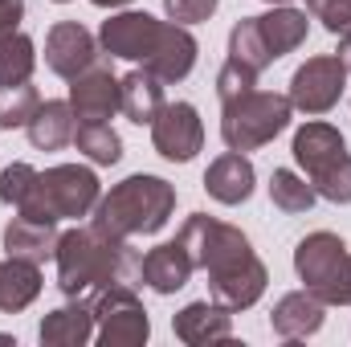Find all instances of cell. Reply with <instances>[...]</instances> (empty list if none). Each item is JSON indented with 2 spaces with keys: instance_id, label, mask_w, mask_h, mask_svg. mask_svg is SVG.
Returning <instances> with one entry per match:
<instances>
[{
  "instance_id": "6da1fadb",
  "label": "cell",
  "mask_w": 351,
  "mask_h": 347,
  "mask_svg": "<svg viewBox=\"0 0 351 347\" xmlns=\"http://www.w3.org/2000/svg\"><path fill=\"white\" fill-rule=\"evenodd\" d=\"M176 241L192 254L196 270L208 274V298L221 302L225 311H250L265 294V261L254 254L250 237L237 225H225L208 213H192L180 225Z\"/></svg>"
},
{
  "instance_id": "7a4b0ae2",
  "label": "cell",
  "mask_w": 351,
  "mask_h": 347,
  "mask_svg": "<svg viewBox=\"0 0 351 347\" xmlns=\"http://www.w3.org/2000/svg\"><path fill=\"white\" fill-rule=\"evenodd\" d=\"M98 45L110 58L147 66L152 74H160L164 82H184L196 66V37L188 33V25L176 21H160L152 12H114L102 21L98 29Z\"/></svg>"
},
{
  "instance_id": "3957f363",
  "label": "cell",
  "mask_w": 351,
  "mask_h": 347,
  "mask_svg": "<svg viewBox=\"0 0 351 347\" xmlns=\"http://www.w3.org/2000/svg\"><path fill=\"white\" fill-rule=\"evenodd\" d=\"M53 261H58V290L66 298H94L110 282H127L131 274H139L131 241L98 229L94 221L66 229L58 237Z\"/></svg>"
},
{
  "instance_id": "277c9868",
  "label": "cell",
  "mask_w": 351,
  "mask_h": 347,
  "mask_svg": "<svg viewBox=\"0 0 351 347\" xmlns=\"http://www.w3.org/2000/svg\"><path fill=\"white\" fill-rule=\"evenodd\" d=\"M176 213V184H168L164 176L135 172L127 180H119L110 192L98 196L90 221L114 237H147L160 233Z\"/></svg>"
},
{
  "instance_id": "5b68a950",
  "label": "cell",
  "mask_w": 351,
  "mask_h": 347,
  "mask_svg": "<svg viewBox=\"0 0 351 347\" xmlns=\"http://www.w3.org/2000/svg\"><path fill=\"white\" fill-rule=\"evenodd\" d=\"M290 152H294L298 168L306 172V180L315 184V192L323 200L351 204V152L339 127H331L323 119H311L294 131Z\"/></svg>"
},
{
  "instance_id": "8992f818",
  "label": "cell",
  "mask_w": 351,
  "mask_h": 347,
  "mask_svg": "<svg viewBox=\"0 0 351 347\" xmlns=\"http://www.w3.org/2000/svg\"><path fill=\"white\" fill-rule=\"evenodd\" d=\"M102 196V184L94 168H82V164H58V168H45L37 172L29 196L21 200V217H33V221H78V217H90L94 204Z\"/></svg>"
},
{
  "instance_id": "52a82bcc",
  "label": "cell",
  "mask_w": 351,
  "mask_h": 347,
  "mask_svg": "<svg viewBox=\"0 0 351 347\" xmlns=\"http://www.w3.org/2000/svg\"><path fill=\"white\" fill-rule=\"evenodd\" d=\"M290 98L274 90H250L241 98L221 102V139L229 152H258L290 127Z\"/></svg>"
},
{
  "instance_id": "ba28073f",
  "label": "cell",
  "mask_w": 351,
  "mask_h": 347,
  "mask_svg": "<svg viewBox=\"0 0 351 347\" xmlns=\"http://www.w3.org/2000/svg\"><path fill=\"white\" fill-rule=\"evenodd\" d=\"M298 282L327 307H351V254L339 233H306L294 246Z\"/></svg>"
},
{
  "instance_id": "9c48e42d",
  "label": "cell",
  "mask_w": 351,
  "mask_h": 347,
  "mask_svg": "<svg viewBox=\"0 0 351 347\" xmlns=\"http://www.w3.org/2000/svg\"><path fill=\"white\" fill-rule=\"evenodd\" d=\"M94 311V339L102 347H139L152 339V319L131 282H110L90 298Z\"/></svg>"
},
{
  "instance_id": "30bf717a",
  "label": "cell",
  "mask_w": 351,
  "mask_h": 347,
  "mask_svg": "<svg viewBox=\"0 0 351 347\" xmlns=\"http://www.w3.org/2000/svg\"><path fill=\"white\" fill-rule=\"evenodd\" d=\"M343 90H348V66L339 62V53H319V58H306L294 70L286 98H290L294 110L319 119V115H327V110L339 106Z\"/></svg>"
},
{
  "instance_id": "8fae6325",
  "label": "cell",
  "mask_w": 351,
  "mask_h": 347,
  "mask_svg": "<svg viewBox=\"0 0 351 347\" xmlns=\"http://www.w3.org/2000/svg\"><path fill=\"white\" fill-rule=\"evenodd\" d=\"M152 147L168 164H188L204 147V123L192 102H164L152 119Z\"/></svg>"
},
{
  "instance_id": "7c38bea8",
  "label": "cell",
  "mask_w": 351,
  "mask_h": 347,
  "mask_svg": "<svg viewBox=\"0 0 351 347\" xmlns=\"http://www.w3.org/2000/svg\"><path fill=\"white\" fill-rule=\"evenodd\" d=\"M98 62V37L90 33L86 25L78 21H58L49 33H45V66L58 74V78H78L86 74L90 66Z\"/></svg>"
},
{
  "instance_id": "4fadbf2b",
  "label": "cell",
  "mask_w": 351,
  "mask_h": 347,
  "mask_svg": "<svg viewBox=\"0 0 351 347\" xmlns=\"http://www.w3.org/2000/svg\"><path fill=\"white\" fill-rule=\"evenodd\" d=\"M70 106L78 123H106L119 110V78L110 66H90L86 74L70 78Z\"/></svg>"
},
{
  "instance_id": "5bb4252c",
  "label": "cell",
  "mask_w": 351,
  "mask_h": 347,
  "mask_svg": "<svg viewBox=\"0 0 351 347\" xmlns=\"http://www.w3.org/2000/svg\"><path fill=\"white\" fill-rule=\"evenodd\" d=\"M323 319H327V302H319L306 286L282 294V298L274 302V311H269V327H274V335L286 339V344L319 335V331H323Z\"/></svg>"
},
{
  "instance_id": "9a60e30c",
  "label": "cell",
  "mask_w": 351,
  "mask_h": 347,
  "mask_svg": "<svg viewBox=\"0 0 351 347\" xmlns=\"http://www.w3.org/2000/svg\"><path fill=\"white\" fill-rule=\"evenodd\" d=\"M172 331L180 344L200 347V344H217V339H233V311H225L213 298L188 302L184 311L172 315Z\"/></svg>"
},
{
  "instance_id": "2e32d148",
  "label": "cell",
  "mask_w": 351,
  "mask_h": 347,
  "mask_svg": "<svg viewBox=\"0 0 351 347\" xmlns=\"http://www.w3.org/2000/svg\"><path fill=\"white\" fill-rule=\"evenodd\" d=\"M192 274H196V261H192V254H188L180 241H164V246H156V250H147V254L139 258V278H143V286H152L156 294H176V290H184V286L192 282Z\"/></svg>"
},
{
  "instance_id": "e0dca14e",
  "label": "cell",
  "mask_w": 351,
  "mask_h": 347,
  "mask_svg": "<svg viewBox=\"0 0 351 347\" xmlns=\"http://www.w3.org/2000/svg\"><path fill=\"white\" fill-rule=\"evenodd\" d=\"M254 184H258V172L245 152H225L204 172V192L217 204H245L254 196Z\"/></svg>"
},
{
  "instance_id": "ac0fdd59",
  "label": "cell",
  "mask_w": 351,
  "mask_h": 347,
  "mask_svg": "<svg viewBox=\"0 0 351 347\" xmlns=\"http://www.w3.org/2000/svg\"><path fill=\"white\" fill-rule=\"evenodd\" d=\"M41 347H82L94 339V311L90 298H70L66 307L49 311L37 327Z\"/></svg>"
},
{
  "instance_id": "d6986e66",
  "label": "cell",
  "mask_w": 351,
  "mask_h": 347,
  "mask_svg": "<svg viewBox=\"0 0 351 347\" xmlns=\"http://www.w3.org/2000/svg\"><path fill=\"white\" fill-rule=\"evenodd\" d=\"M164 78L160 74H152L147 66H135L127 78H119V110L131 119V123H139V127H152V119L160 115V106L168 102L164 98Z\"/></svg>"
},
{
  "instance_id": "ffe728a7",
  "label": "cell",
  "mask_w": 351,
  "mask_h": 347,
  "mask_svg": "<svg viewBox=\"0 0 351 347\" xmlns=\"http://www.w3.org/2000/svg\"><path fill=\"white\" fill-rule=\"evenodd\" d=\"M258 29H262V41H265V49H269V58L278 62V58L294 53V49L306 41L311 21H306V12L294 8V4H269V12L258 16Z\"/></svg>"
},
{
  "instance_id": "44dd1931",
  "label": "cell",
  "mask_w": 351,
  "mask_h": 347,
  "mask_svg": "<svg viewBox=\"0 0 351 347\" xmlns=\"http://www.w3.org/2000/svg\"><path fill=\"white\" fill-rule=\"evenodd\" d=\"M58 225L53 221H33V217H12L8 225H4V254H12V258H29V261H49L53 258V250H58Z\"/></svg>"
},
{
  "instance_id": "7402d4cb",
  "label": "cell",
  "mask_w": 351,
  "mask_h": 347,
  "mask_svg": "<svg viewBox=\"0 0 351 347\" xmlns=\"http://www.w3.org/2000/svg\"><path fill=\"white\" fill-rule=\"evenodd\" d=\"M25 131H29V143H33L37 152H58V147L74 143L78 119H74L70 98H49V102H41Z\"/></svg>"
},
{
  "instance_id": "603a6c76",
  "label": "cell",
  "mask_w": 351,
  "mask_h": 347,
  "mask_svg": "<svg viewBox=\"0 0 351 347\" xmlns=\"http://www.w3.org/2000/svg\"><path fill=\"white\" fill-rule=\"evenodd\" d=\"M41 265L29 258H8L0 261V315H16L37 302L41 294Z\"/></svg>"
},
{
  "instance_id": "cb8c5ba5",
  "label": "cell",
  "mask_w": 351,
  "mask_h": 347,
  "mask_svg": "<svg viewBox=\"0 0 351 347\" xmlns=\"http://www.w3.org/2000/svg\"><path fill=\"white\" fill-rule=\"evenodd\" d=\"M33 70H37V45H33V37H25L21 29L4 33L0 37V86L29 82Z\"/></svg>"
},
{
  "instance_id": "d4e9b609",
  "label": "cell",
  "mask_w": 351,
  "mask_h": 347,
  "mask_svg": "<svg viewBox=\"0 0 351 347\" xmlns=\"http://www.w3.org/2000/svg\"><path fill=\"white\" fill-rule=\"evenodd\" d=\"M74 147L86 156L90 164H98V168H110V164L123 160V139H119V131L110 123H78Z\"/></svg>"
},
{
  "instance_id": "484cf974",
  "label": "cell",
  "mask_w": 351,
  "mask_h": 347,
  "mask_svg": "<svg viewBox=\"0 0 351 347\" xmlns=\"http://www.w3.org/2000/svg\"><path fill=\"white\" fill-rule=\"evenodd\" d=\"M269 200H274V208L298 217V213H306L319 200V192H315V184L306 176L290 172V168H274V176H269Z\"/></svg>"
},
{
  "instance_id": "4316f807",
  "label": "cell",
  "mask_w": 351,
  "mask_h": 347,
  "mask_svg": "<svg viewBox=\"0 0 351 347\" xmlns=\"http://www.w3.org/2000/svg\"><path fill=\"white\" fill-rule=\"evenodd\" d=\"M229 58L241 62V66H250L254 74H262L265 66H274V58H269V49H265V41H262V29H258V16H241L233 25V33H229Z\"/></svg>"
},
{
  "instance_id": "83f0119b",
  "label": "cell",
  "mask_w": 351,
  "mask_h": 347,
  "mask_svg": "<svg viewBox=\"0 0 351 347\" xmlns=\"http://www.w3.org/2000/svg\"><path fill=\"white\" fill-rule=\"evenodd\" d=\"M41 106V94L29 82H16V86H0V127L4 131H16V127H29V119L37 115Z\"/></svg>"
},
{
  "instance_id": "f1b7e54d",
  "label": "cell",
  "mask_w": 351,
  "mask_h": 347,
  "mask_svg": "<svg viewBox=\"0 0 351 347\" xmlns=\"http://www.w3.org/2000/svg\"><path fill=\"white\" fill-rule=\"evenodd\" d=\"M250 90H258V74L250 70V66H241V62H225L221 66V74H217V98L221 102H229V98H241V94H250Z\"/></svg>"
},
{
  "instance_id": "f546056e",
  "label": "cell",
  "mask_w": 351,
  "mask_h": 347,
  "mask_svg": "<svg viewBox=\"0 0 351 347\" xmlns=\"http://www.w3.org/2000/svg\"><path fill=\"white\" fill-rule=\"evenodd\" d=\"M306 12L335 37L351 29V0H306Z\"/></svg>"
},
{
  "instance_id": "4dcf8cb0",
  "label": "cell",
  "mask_w": 351,
  "mask_h": 347,
  "mask_svg": "<svg viewBox=\"0 0 351 347\" xmlns=\"http://www.w3.org/2000/svg\"><path fill=\"white\" fill-rule=\"evenodd\" d=\"M33 180H37V168H29V164H8V168L0 172V200L12 204V208H21V200L29 196Z\"/></svg>"
},
{
  "instance_id": "1f68e13d",
  "label": "cell",
  "mask_w": 351,
  "mask_h": 347,
  "mask_svg": "<svg viewBox=\"0 0 351 347\" xmlns=\"http://www.w3.org/2000/svg\"><path fill=\"white\" fill-rule=\"evenodd\" d=\"M217 4L221 0H164V12L176 25H200L217 12Z\"/></svg>"
},
{
  "instance_id": "d6a6232c",
  "label": "cell",
  "mask_w": 351,
  "mask_h": 347,
  "mask_svg": "<svg viewBox=\"0 0 351 347\" xmlns=\"http://www.w3.org/2000/svg\"><path fill=\"white\" fill-rule=\"evenodd\" d=\"M21 21H25V0H0V37L16 33Z\"/></svg>"
},
{
  "instance_id": "836d02e7",
  "label": "cell",
  "mask_w": 351,
  "mask_h": 347,
  "mask_svg": "<svg viewBox=\"0 0 351 347\" xmlns=\"http://www.w3.org/2000/svg\"><path fill=\"white\" fill-rule=\"evenodd\" d=\"M335 53H339V62L348 66V74H351V29L348 33H339V49H335Z\"/></svg>"
},
{
  "instance_id": "e575fe53",
  "label": "cell",
  "mask_w": 351,
  "mask_h": 347,
  "mask_svg": "<svg viewBox=\"0 0 351 347\" xmlns=\"http://www.w3.org/2000/svg\"><path fill=\"white\" fill-rule=\"evenodd\" d=\"M90 4H98V8H123V4H131V0H90Z\"/></svg>"
},
{
  "instance_id": "d590c367",
  "label": "cell",
  "mask_w": 351,
  "mask_h": 347,
  "mask_svg": "<svg viewBox=\"0 0 351 347\" xmlns=\"http://www.w3.org/2000/svg\"><path fill=\"white\" fill-rule=\"evenodd\" d=\"M8 344H16V339L12 335H0V347H8Z\"/></svg>"
},
{
  "instance_id": "8d00e7d4",
  "label": "cell",
  "mask_w": 351,
  "mask_h": 347,
  "mask_svg": "<svg viewBox=\"0 0 351 347\" xmlns=\"http://www.w3.org/2000/svg\"><path fill=\"white\" fill-rule=\"evenodd\" d=\"M265 4H290V0H265Z\"/></svg>"
},
{
  "instance_id": "74e56055",
  "label": "cell",
  "mask_w": 351,
  "mask_h": 347,
  "mask_svg": "<svg viewBox=\"0 0 351 347\" xmlns=\"http://www.w3.org/2000/svg\"><path fill=\"white\" fill-rule=\"evenodd\" d=\"M53 4H70V0H53Z\"/></svg>"
}]
</instances>
